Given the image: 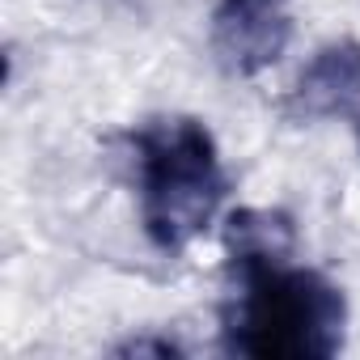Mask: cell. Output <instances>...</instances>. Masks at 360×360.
I'll return each instance as SVG.
<instances>
[{"instance_id": "6da1fadb", "label": "cell", "mask_w": 360, "mask_h": 360, "mask_svg": "<svg viewBox=\"0 0 360 360\" xmlns=\"http://www.w3.org/2000/svg\"><path fill=\"white\" fill-rule=\"evenodd\" d=\"M288 259H229L238 280L225 305L229 352L255 360H330L343 347L347 301L339 284Z\"/></svg>"}, {"instance_id": "7a4b0ae2", "label": "cell", "mask_w": 360, "mask_h": 360, "mask_svg": "<svg viewBox=\"0 0 360 360\" xmlns=\"http://www.w3.org/2000/svg\"><path fill=\"white\" fill-rule=\"evenodd\" d=\"M140 169V221L157 250H187L217 221L229 178L212 131L191 115L148 119L136 136Z\"/></svg>"}, {"instance_id": "3957f363", "label": "cell", "mask_w": 360, "mask_h": 360, "mask_svg": "<svg viewBox=\"0 0 360 360\" xmlns=\"http://www.w3.org/2000/svg\"><path fill=\"white\" fill-rule=\"evenodd\" d=\"M212 56L229 77H259L292 43L288 0H221L212 9Z\"/></svg>"}, {"instance_id": "277c9868", "label": "cell", "mask_w": 360, "mask_h": 360, "mask_svg": "<svg viewBox=\"0 0 360 360\" xmlns=\"http://www.w3.org/2000/svg\"><path fill=\"white\" fill-rule=\"evenodd\" d=\"M360 98V43L335 39L314 51V60L301 68L284 98V115L292 123H318L352 110Z\"/></svg>"}, {"instance_id": "5b68a950", "label": "cell", "mask_w": 360, "mask_h": 360, "mask_svg": "<svg viewBox=\"0 0 360 360\" xmlns=\"http://www.w3.org/2000/svg\"><path fill=\"white\" fill-rule=\"evenodd\" d=\"M292 217L276 208H238L225 221L229 259H288L292 255Z\"/></svg>"}, {"instance_id": "8992f818", "label": "cell", "mask_w": 360, "mask_h": 360, "mask_svg": "<svg viewBox=\"0 0 360 360\" xmlns=\"http://www.w3.org/2000/svg\"><path fill=\"white\" fill-rule=\"evenodd\" d=\"M119 352H123V356H144V352H157V356H178V347H174L169 339H131V343H123Z\"/></svg>"}, {"instance_id": "52a82bcc", "label": "cell", "mask_w": 360, "mask_h": 360, "mask_svg": "<svg viewBox=\"0 0 360 360\" xmlns=\"http://www.w3.org/2000/svg\"><path fill=\"white\" fill-rule=\"evenodd\" d=\"M356 144H360V123H356Z\"/></svg>"}]
</instances>
